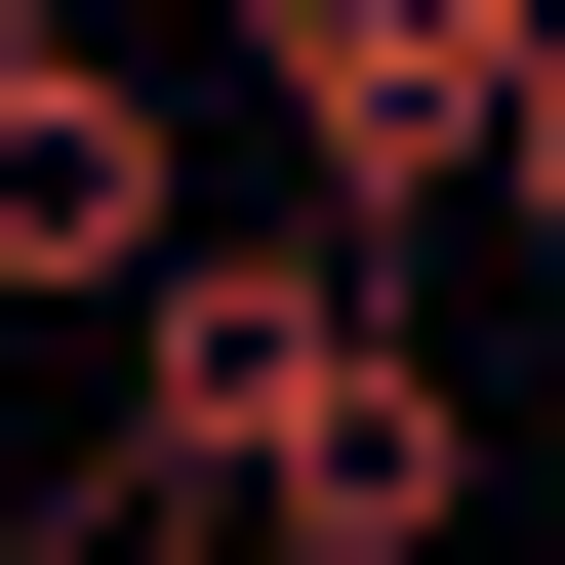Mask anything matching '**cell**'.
Segmentation results:
<instances>
[{
	"label": "cell",
	"instance_id": "cell-1",
	"mask_svg": "<svg viewBox=\"0 0 565 565\" xmlns=\"http://www.w3.org/2000/svg\"><path fill=\"white\" fill-rule=\"evenodd\" d=\"M121 445L243 484L282 565H445L484 525V404L404 364V243H364V202H202V282L121 323Z\"/></svg>",
	"mask_w": 565,
	"mask_h": 565
},
{
	"label": "cell",
	"instance_id": "cell-2",
	"mask_svg": "<svg viewBox=\"0 0 565 565\" xmlns=\"http://www.w3.org/2000/svg\"><path fill=\"white\" fill-rule=\"evenodd\" d=\"M243 82H282V162L364 202V243H445V202L525 162V82H565V0H243Z\"/></svg>",
	"mask_w": 565,
	"mask_h": 565
},
{
	"label": "cell",
	"instance_id": "cell-4",
	"mask_svg": "<svg viewBox=\"0 0 565 565\" xmlns=\"http://www.w3.org/2000/svg\"><path fill=\"white\" fill-rule=\"evenodd\" d=\"M484 243H525V282H565V82H525V162H484Z\"/></svg>",
	"mask_w": 565,
	"mask_h": 565
},
{
	"label": "cell",
	"instance_id": "cell-5",
	"mask_svg": "<svg viewBox=\"0 0 565 565\" xmlns=\"http://www.w3.org/2000/svg\"><path fill=\"white\" fill-rule=\"evenodd\" d=\"M0 41H121V0H0Z\"/></svg>",
	"mask_w": 565,
	"mask_h": 565
},
{
	"label": "cell",
	"instance_id": "cell-3",
	"mask_svg": "<svg viewBox=\"0 0 565 565\" xmlns=\"http://www.w3.org/2000/svg\"><path fill=\"white\" fill-rule=\"evenodd\" d=\"M202 162H162V41H0V323H162Z\"/></svg>",
	"mask_w": 565,
	"mask_h": 565
}]
</instances>
